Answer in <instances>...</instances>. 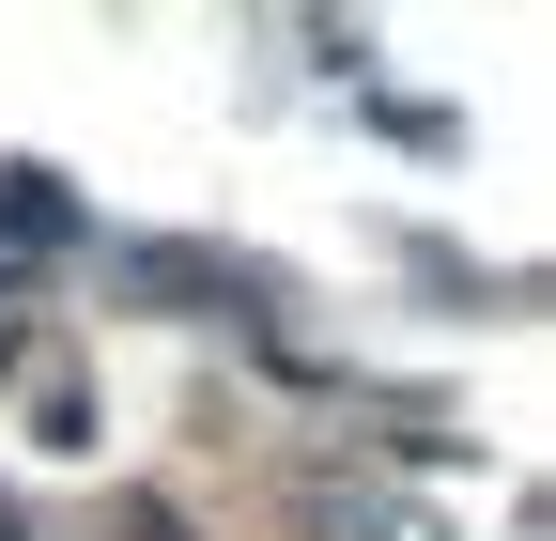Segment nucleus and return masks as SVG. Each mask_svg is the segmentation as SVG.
<instances>
[{
    "label": "nucleus",
    "instance_id": "f257e3e1",
    "mask_svg": "<svg viewBox=\"0 0 556 541\" xmlns=\"http://www.w3.org/2000/svg\"><path fill=\"white\" fill-rule=\"evenodd\" d=\"M309 526H325V541H433L402 495H356V480H309Z\"/></svg>",
    "mask_w": 556,
    "mask_h": 541
},
{
    "label": "nucleus",
    "instance_id": "f03ea898",
    "mask_svg": "<svg viewBox=\"0 0 556 541\" xmlns=\"http://www.w3.org/2000/svg\"><path fill=\"white\" fill-rule=\"evenodd\" d=\"M0 232H62V186L47 171H0Z\"/></svg>",
    "mask_w": 556,
    "mask_h": 541
},
{
    "label": "nucleus",
    "instance_id": "7ed1b4c3",
    "mask_svg": "<svg viewBox=\"0 0 556 541\" xmlns=\"http://www.w3.org/2000/svg\"><path fill=\"white\" fill-rule=\"evenodd\" d=\"M139 541H186V526H170V511H139Z\"/></svg>",
    "mask_w": 556,
    "mask_h": 541
}]
</instances>
